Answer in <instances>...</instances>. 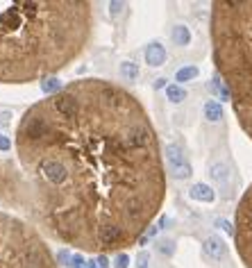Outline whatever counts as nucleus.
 <instances>
[{
  "mask_svg": "<svg viewBox=\"0 0 252 268\" xmlns=\"http://www.w3.org/2000/svg\"><path fill=\"white\" fill-rule=\"evenodd\" d=\"M41 86H43V91L48 93V96H55V93H59L62 89H64V86H62V82H59L57 77H48V80H43Z\"/></svg>",
  "mask_w": 252,
  "mask_h": 268,
  "instance_id": "4468645a",
  "label": "nucleus"
},
{
  "mask_svg": "<svg viewBox=\"0 0 252 268\" xmlns=\"http://www.w3.org/2000/svg\"><path fill=\"white\" fill-rule=\"evenodd\" d=\"M166 96H168V100H171V102H182V100H187V91H184L182 86H177V84L166 86Z\"/></svg>",
  "mask_w": 252,
  "mask_h": 268,
  "instance_id": "ddd939ff",
  "label": "nucleus"
},
{
  "mask_svg": "<svg viewBox=\"0 0 252 268\" xmlns=\"http://www.w3.org/2000/svg\"><path fill=\"white\" fill-rule=\"evenodd\" d=\"M116 268H127V255H118L116 257Z\"/></svg>",
  "mask_w": 252,
  "mask_h": 268,
  "instance_id": "f3484780",
  "label": "nucleus"
},
{
  "mask_svg": "<svg viewBox=\"0 0 252 268\" xmlns=\"http://www.w3.org/2000/svg\"><path fill=\"white\" fill-rule=\"evenodd\" d=\"M11 175L39 230L86 252L136 243L166 198L152 121L134 93L77 80L23 114Z\"/></svg>",
  "mask_w": 252,
  "mask_h": 268,
  "instance_id": "f257e3e1",
  "label": "nucleus"
},
{
  "mask_svg": "<svg viewBox=\"0 0 252 268\" xmlns=\"http://www.w3.org/2000/svg\"><path fill=\"white\" fill-rule=\"evenodd\" d=\"M204 116L209 118V121H220L223 118V107L216 100H209L204 105Z\"/></svg>",
  "mask_w": 252,
  "mask_h": 268,
  "instance_id": "f8f14e48",
  "label": "nucleus"
},
{
  "mask_svg": "<svg viewBox=\"0 0 252 268\" xmlns=\"http://www.w3.org/2000/svg\"><path fill=\"white\" fill-rule=\"evenodd\" d=\"M173 41H175L177 46H189V41H191L189 27H184V25H175V27H173Z\"/></svg>",
  "mask_w": 252,
  "mask_h": 268,
  "instance_id": "9b49d317",
  "label": "nucleus"
},
{
  "mask_svg": "<svg viewBox=\"0 0 252 268\" xmlns=\"http://www.w3.org/2000/svg\"><path fill=\"white\" fill-rule=\"evenodd\" d=\"M204 252H207L211 259H220V257H225L227 248H225V243L220 241L218 236H209V239L204 241Z\"/></svg>",
  "mask_w": 252,
  "mask_h": 268,
  "instance_id": "6e6552de",
  "label": "nucleus"
},
{
  "mask_svg": "<svg viewBox=\"0 0 252 268\" xmlns=\"http://www.w3.org/2000/svg\"><path fill=\"white\" fill-rule=\"evenodd\" d=\"M166 159H168V164H171L173 175H175L177 180H187V177L191 175V166L184 161V155L180 152L177 145H166Z\"/></svg>",
  "mask_w": 252,
  "mask_h": 268,
  "instance_id": "423d86ee",
  "label": "nucleus"
},
{
  "mask_svg": "<svg viewBox=\"0 0 252 268\" xmlns=\"http://www.w3.org/2000/svg\"><path fill=\"white\" fill-rule=\"evenodd\" d=\"M234 241L239 257L243 259L246 268H252V184L243 193L234 223Z\"/></svg>",
  "mask_w": 252,
  "mask_h": 268,
  "instance_id": "39448f33",
  "label": "nucleus"
},
{
  "mask_svg": "<svg viewBox=\"0 0 252 268\" xmlns=\"http://www.w3.org/2000/svg\"><path fill=\"white\" fill-rule=\"evenodd\" d=\"M0 150H11V141L9 139H7V136H5V134H0Z\"/></svg>",
  "mask_w": 252,
  "mask_h": 268,
  "instance_id": "dca6fc26",
  "label": "nucleus"
},
{
  "mask_svg": "<svg viewBox=\"0 0 252 268\" xmlns=\"http://www.w3.org/2000/svg\"><path fill=\"white\" fill-rule=\"evenodd\" d=\"M211 46L234 114L252 139V0H216L211 5Z\"/></svg>",
  "mask_w": 252,
  "mask_h": 268,
  "instance_id": "7ed1b4c3",
  "label": "nucleus"
},
{
  "mask_svg": "<svg viewBox=\"0 0 252 268\" xmlns=\"http://www.w3.org/2000/svg\"><path fill=\"white\" fill-rule=\"evenodd\" d=\"M191 198L200 200V202H211V200L216 198V193L211 191V187H207V184H193V187H191Z\"/></svg>",
  "mask_w": 252,
  "mask_h": 268,
  "instance_id": "1a4fd4ad",
  "label": "nucleus"
},
{
  "mask_svg": "<svg viewBox=\"0 0 252 268\" xmlns=\"http://www.w3.org/2000/svg\"><path fill=\"white\" fill-rule=\"evenodd\" d=\"M145 62L150 66H161L166 62V48H164L161 43H150V46L145 48Z\"/></svg>",
  "mask_w": 252,
  "mask_h": 268,
  "instance_id": "0eeeda50",
  "label": "nucleus"
},
{
  "mask_svg": "<svg viewBox=\"0 0 252 268\" xmlns=\"http://www.w3.org/2000/svg\"><path fill=\"white\" fill-rule=\"evenodd\" d=\"M91 32L84 0H0V84L48 80L84 53Z\"/></svg>",
  "mask_w": 252,
  "mask_h": 268,
  "instance_id": "f03ea898",
  "label": "nucleus"
},
{
  "mask_svg": "<svg viewBox=\"0 0 252 268\" xmlns=\"http://www.w3.org/2000/svg\"><path fill=\"white\" fill-rule=\"evenodd\" d=\"M121 77L127 82L139 80V66L132 64V62H123V64H121Z\"/></svg>",
  "mask_w": 252,
  "mask_h": 268,
  "instance_id": "9d476101",
  "label": "nucleus"
},
{
  "mask_svg": "<svg viewBox=\"0 0 252 268\" xmlns=\"http://www.w3.org/2000/svg\"><path fill=\"white\" fill-rule=\"evenodd\" d=\"M193 77H198V68L195 66H187V68H180L175 73L177 82H189V80H193Z\"/></svg>",
  "mask_w": 252,
  "mask_h": 268,
  "instance_id": "2eb2a0df",
  "label": "nucleus"
},
{
  "mask_svg": "<svg viewBox=\"0 0 252 268\" xmlns=\"http://www.w3.org/2000/svg\"><path fill=\"white\" fill-rule=\"evenodd\" d=\"M73 264H75V268H89V266H86V262H84L82 257H75V259H73Z\"/></svg>",
  "mask_w": 252,
  "mask_h": 268,
  "instance_id": "6ab92c4d",
  "label": "nucleus"
},
{
  "mask_svg": "<svg viewBox=\"0 0 252 268\" xmlns=\"http://www.w3.org/2000/svg\"><path fill=\"white\" fill-rule=\"evenodd\" d=\"M0 268H59L41 230L0 211Z\"/></svg>",
  "mask_w": 252,
  "mask_h": 268,
  "instance_id": "20e7f679",
  "label": "nucleus"
},
{
  "mask_svg": "<svg viewBox=\"0 0 252 268\" xmlns=\"http://www.w3.org/2000/svg\"><path fill=\"white\" fill-rule=\"evenodd\" d=\"M136 262H139V268H148V255H145V252H141Z\"/></svg>",
  "mask_w": 252,
  "mask_h": 268,
  "instance_id": "a211bd4d",
  "label": "nucleus"
}]
</instances>
